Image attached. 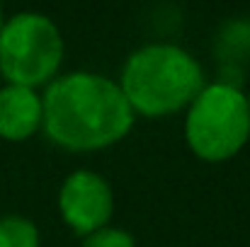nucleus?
Listing matches in <instances>:
<instances>
[{"label":"nucleus","mask_w":250,"mask_h":247,"mask_svg":"<svg viewBox=\"0 0 250 247\" xmlns=\"http://www.w3.org/2000/svg\"><path fill=\"white\" fill-rule=\"evenodd\" d=\"M44 133L71 151L117 143L134 126V109L119 82L100 73L73 71L54 78L42 97Z\"/></svg>","instance_id":"obj_1"},{"label":"nucleus","mask_w":250,"mask_h":247,"mask_svg":"<svg viewBox=\"0 0 250 247\" xmlns=\"http://www.w3.org/2000/svg\"><path fill=\"white\" fill-rule=\"evenodd\" d=\"M119 87L134 112L163 116L187 107L204 87L199 61L177 44H146L129 54Z\"/></svg>","instance_id":"obj_2"},{"label":"nucleus","mask_w":250,"mask_h":247,"mask_svg":"<svg viewBox=\"0 0 250 247\" xmlns=\"http://www.w3.org/2000/svg\"><path fill=\"white\" fill-rule=\"evenodd\" d=\"M185 136L194 155L209 163L236 155L250 136L246 95L231 82H209L189 102Z\"/></svg>","instance_id":"obj_3"},{"label":"nucleus","mask_w":250,"mask_h":247,"mask_svg":"<svg viewBox=\"0 0 250 247\" xmlns=\"http://www.w3.org/2000/svg\"><path fill=\"white\" fill-rule=\"evenodd\" d=\"M63 61V37L42 12H17L0 29V73L7 85L37 87L56 76Z\"/></svg>","instance_id":"obj_4"},{"label":"nucleus","mask_w":250,"mask_h":247,"mask_svg":"<svg viewBox=\"0 0 250 247\" xmlns=\"http://www.w3.org/2000/svg\"><path fill=\"white\" fill-rule=\"evenodd\" d=\"M59 209H61L63 221L73 230L87 235L107 226L114 209L112 187L102 174L92 170H76L61 184Z\"/></svg>","instance_id":"obj_5"},{"label":"nucleus","mask_w":250,"mask_h":247,"mask_svg":"<svg viewBox=\"0 0 250 247\" xmlns=\"http://www.w3.org/2000/svg\"><path fill=\"white\" fill-rule=\"evenodd\" d=\"M42 126V97L32 87H0V136L7 141H24Z\"/></svg>","instance_id":"obj_6"},{"label":"nucleus","mask_w":250,"mask_h":247,"mask_svg":"<svg viewBox=\"0 0 250 247\" xmlns=\"http://www.w3.org/2000/svg\"><path fill=\"white\" fill-rule=\"evenodd\" d=\"M0 247H39V228L34 221L10 213L0 218Z\"/></svg>","instance_id":"obj_7"},{"label":"nucleus","mask_w":250,"mask_h":247,"mask_svg":"<svg viewBox=\"0 0 250 247\" xmlns=\"http://www.w3.org/2000/svg\"><path fill=\"white\" fill-rule=\"evenodd\" d=\"M83 247H136L134 238L122 230V228H112V226H102L92 233H87L83 240Z\"/></svg>","instance_id":"obj_8"},{"label":"nucleus","mask_w":250,"mask_h":247,"mask_svg":"<svg viewBox=\"0 0 250 247\" xmlns=\"http://www.w3.org/2000/svg\"><path fill=\"white\" fill-rule=\"evenodd\" d=\"M2 22H5V17H2V7H0V29H2Z\"/></svg>","instance_id":"obj_9"},{"label":"nucleus","mask_w":250,"mask_h":247,"mask_svg":"<svg viewBox=\"0 0 250 247\" xmlns=\"http://www.w3.org/2000/svg\"><path fill=\"white\" fill-rule=\"evenodd\" d=\"M246 99H248V112H250V95H248V97H246Z\"/></svg>","instance_id":"obj_10"}]
</instances>
